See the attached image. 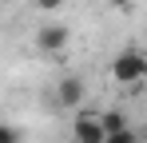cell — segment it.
Wrapping results in <instances>:
<instances>
[{"label": "cell", "instance_id": "obj_10", "mask_svg": "<svg viewBox=\"0 0 147 143\" xmlns=\"http://www.w3.org/2000/svg\"><path fill=\"white\" fill-rule=\"evenodd\" d=\"M139 143H147V127H143V131H139Z\"/></svg>", "mask_w": 147, "mask_h": 143}, {"label": "cell", "instance_id": "obj_4", "mask_svg": "<svg viewBox=\"0 0 147 143\" xmlns=\"http://www.w3.org/2000/svg\"><path fill=\"white\" fill-rule=\"evenodd\" d=\"M84 95H88V88H84L80 76H60V84H56V103L60 107H84Z\"/></svg>", "mask_w": 147, "mask_h": 143}, {"label": "cell", "instance_id": "obj_6", "mask_svg": "<svg viewBox=\"0 0 147 143\" xmlns=\"http://www.w3.org/2000/svg\"><path fill=\"white\" fill-rule=\"evenodd\" d=\"M0 143H24V139H20V131L12 123H0Z\"/></svg>", "mask_w": 147, "mask_h": 143}, {"label": "cell", "instance_id": "obj_7", "mask_svg": "<svg viewBox=\"0 0 147 143\" xmlns=\"http://www.w3.org/2000/svg\"><path fill=\"white\" fill-rule=\"evenodd\" d=\"M107 143H139V131H115V135H107Z\"/></svg>", "mask_w": 147, "mask_h": 143}, {"label": "cell", "instance_id": "obj_3", "mask_svg": "<svg viewBox=\"0 0 147 143\" xmlns=\"http://www.w3.org/2000/svg\"><path fill=\"white\" fill-rule=\"evenodd\" d=\"M68 40H72V32H68V24H60V20L36 28V48H40L44 56H60V52L68 48Z\"/></svg>", "mask_w": 147, "mask_h": 143}, {"label": "cell", "instance_id": "obj_2", "mask_svg": "<svg viewBox=\"0 0 147 143\" xmlns=\"http://www.w3.org/2000/svg\"><path fill=\"white\" fill-rule=\"evenodd\" d=\"M72 135L76 143H107V131H103V115L92 111V107H80L72 119Z\"/></svg>", "mask_w": 147, "mask_h": 143}, {"label": "cell", "instance_id": "obj_11", "mask_svg": "<svg viewBox=\"0 0 147 143\" xmlns=\"http://www.w3.org/2000/svg\"><path fill=\"white\" fill-rule=\"evenodd\" d=\"M24 143H28V139H24Z\"/></svg>", "mask_w": 147, "mask_h": 143}, {"label": "cell", "instance_id": "obj_5", "mask_svg": "<svg viewBox=\"0 0 147 143\" xmlns=\"http://www.w3.org/2000/svg\"><path fill=\"white\" fill-rule=\"evenodd\" d=\"M103 131H107V135L127 131V119H123V111H107V115H103Z\"/></svg>", "mask_w": 147, "mask_h": 143}, {"label": "cell", "instance_id": "obj_9", "mask_svg": "<svg viewBox=\"0 0 147 143\" xmlns=\"http://www.w3.org/2000/svg\"><path fill=\"white\" fill-rule=\"evenodd\" d=\"M111 4H115V8H123V4H131V0H111Z\"/></svg>", "mask_w": 147, "mask_h": 143}, {"label": "cell", "instance_id": "obj_8", "mask_svg": "<svg viewBox=\"0 0 147 143\" xmlns=\"http://www.w3.org/2000/svg\"><path fill=\"white\" fill-rule=\"evenodd\" d=\"M32 4H36V8H40V12H56V8H60V4H64V0H32Z\"/></svg>", "mask_w": 147, "mask_h": 143}, {"label": "cell", "instance_id": "obj_1", "mask_svg": "<svg viewBox=\"0 0 147 143\" xmlns=\"http://www.w3.org/2000/svg\"><path fill=\"white\" fill-rule=\"evenodd\" d=\"M111 80H115V84H143L147 80V56L135 52V48L119 52V56L111 60Z\"/></svg>", "mask_w": 147, "mask_h": 143}]
</instances>
